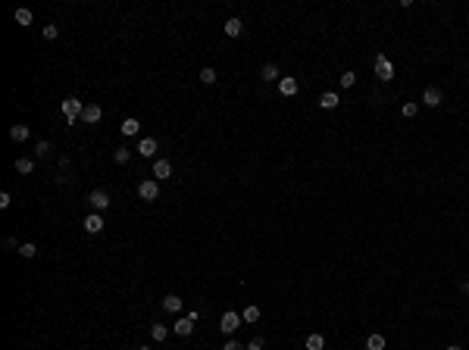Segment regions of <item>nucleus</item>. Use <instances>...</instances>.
I'll list each match as a JSON object with an SVG mask.
<instances>
[{
  "label": "nucleus",
  "instance_id": "nucleus-1",
  "mask_svg": "<svg viewBox=\"0 0 469 350\" xmlns=\"http://www.w3.org/2000/svg\"><path fill=\"white\" fill-rule=\"evenodd\" d=\"M375 75H379L382 81H391V79H394V63L388 59V54H379V56H375Z\"/></svg>",
  "mask_w": 469,
  "mask_h": 350
},
{
  "label": "nucleus",
  "instance_id": "nucleus-2",
  "mask_svg": "<svg viewBox=\"0 0 469 350\" xmlns=\"http://www.w3.org/2000/svg\"><path fill=\"white\" fill-rule=\"evenodd\" d=\"M59 109H63V116L69 119V122H75V119H82L84 104H82V100H75V97H66L63 104H59Z\"/></svg>",
  "mask_w": 469,
  "mask_h": 350
},
{
  "label": "nucleus",
  "instance_id": "nucleus-3",
  "mask_svg": "<svg viewBox=\"0 0 469 350\" xmlns=\"http://www.w3.org/2000/svg\"><path fill=\"white\" fill-rule=\"evenodd\" d=\"M194 322H197V310H191L188 316H182V319L172 325V331H175V335H182V338H188L194 331Z\"/></svg>",
  "mask_w": 469,
  "mask_h": 350
},
{
  "label": "nucleus",
  "instance_id": "nucleus-4",
  "mask_svg": "<svg viewBox=\"0 0 469 350\" xmlns=\"http://www.w3.org/2000/svg\"><path fill=\"white\" fill-rule=\"evenodd\" d=\"M241 322H244L241 316H238L235 310H228V313L222 316V322H219V328H222V335H235V331L241 328Z\"/></svg>",
  "mask_w": 469,
  "mask_h": 350
},
{
  "label": "nucleus",
  "instance_id": "nucleus-5",
  "mask_svg": "<svg viewBox=\"0 0 469 350\" xmlns=\"http://www.w3.org/2000/svg\"><path fill=\"white\" fill-rule=\"evenodd\" d=\"M138 197H141V200H157V197H160V185H157V178H147V182H141V185H138Z\"/></svg>",
  "mask_w": 469,
  "mask_h": 350
},
{
  "label": "nucleus",
  "instance_id": "nucleus-6",
  "mask_svg": "<svg viewBox=\"0 0 469 350\" xmlns=\"http://www.w3.org/2000/svg\"><path fill=\"white\" fill-rule=\"evenodd\" d=\"M82 225H84V232H88V235H100L107 222H104V216H100V213H91V216H84Z\"/></svg>",
  "mask_w": 469,
  "mask_h": 350
},
{
  "label": "nucleus",
  "instance_id": "nucleus-7",
  "mask_svg": "<svg viewBox=\"0 0 469 350\" xmlns=\"http://www.w3.org/2000/svg\"><path fill=\"white\" fill-rule=\"evenodd\" d=\"M100 119H104V109H100L97 104H84V113H82V122L84 125H97Z\"/></svg>",
  "mask_w": 469,
  "mask_h": 350
},
{
  "label": "nucleus",
  "instance_id": "nucleus-8",
  "mask_svg": "<svg viewBox=\"0 0 469 350\" xmlns=\"http://www.w3.org/2000/svg\"><path fill=\"white\" fill-rule=\"evenodd\" d=\"M441 100H444V94H441V88H435V84L422 91V104L425 107H441Z\"/></svg>",
  "mask_w": 469,
  "mask_h": 350
},
{
  "label": "nucleus",
  "instance_id": "nucleus-9",
  "mask_svg": "<svg viewBox=\"0 0 469 350\" xmlns=\"http://www.w3.org/2000/svg\"><path fill=\"white\" fill-rule=\"evenodd\" d=\"M138 153H141L144 160L157 157V138H141V141H138Z\"/></svg>",
  "mask_w": 469,
  "mask_h": 350
},
{
  "label": "nucleus",
  "instance_id": "nucleus-10",
  "mask_svg": "<svg viewBox=\"0 0 469 350\" xmlns=\"http://www.w3.org/2000/svg\"><path fill=\"white\" fill-rule=\"evenodd\" d=\"M169 175H172V163H169V160H153V178L163 182V178H169Z\"/></svg>",
  "mask_w": 469,
  "mask_h": 350
},
{
  "label": "nucleus",
  "instance_id": "nucleus-11",
  "mask_svg": "<svg viewBox=\"0 0 469 350\" xmlns=\"http://www.w3.org/2000/svg\"><path fill=\"white\" fill-rule=\"evenodd\" d=\"M278 91L285 94V97H294V94H297V79H294V75H281Z\"/></svg>",
  "mask_w": 469,
  "mask_h": 350
},
{
  "label": "nucleus",
  "instance_id": "nucleus-12",
  "mask_svg": "<svg viewBox=\"0 0 469 350\" xmlns=\"http://www.w3.org/2000/svg\"><path fill=\"white\" fill-rule=\"evenodd\" d=\"M88 200H91V207L97 210V213L110 207V194H107V191H91V197H88Z\"/></svg>",
  "mask_w": 469,
  "mask_h": 350
},
{
  "label": "nucleus",
  "instance_id": "nucleus-13",
  "mask_svg": "<svg viewBox=\"0 0 469 350\" xmlns=\"http://www.w3.org/2000/svg\"><path fill=\"white\" fill-rule=\"evenodd\" d=\"M241 31H244V22L238 19V16H232V19L225 22V35H228V38H238Z\"/></svg>",
  "mask_w": 469,
  "mask_h": 350
},
{
  "label": "nucleus",
  "instance_id": "nucleus-14",
  "mask_svg": "<svg viewBox=\"0 0 469 350\" xmlns=\"http://www.w3.org/2000/svg\"><path fill=\"white\" fill-rule=\"evenodd\" d=\"M338 104H341V97H338L335 91H326V94L319 97V107H322V109H335Z\"/></svg>",
  "mask_w": 469,
  "mask_h": 350
},
{
  "label": "nucleus",
  "instance_id": "nucleus-15",
  "mask_svg": "<svg viewBox=\"0 0 469 350\" xmlns=\"http://www.w3.org/2000/svg\"><path fill=\"white\" fill-rule=\"evenodd\" d=\"M260 75H263V81H281V72H278V66H276V63H266Z\"/></svg>",
  "mask_w": 469,
  "mask_h": 350
},
{
  "label": "nucleus",
  "instance_id": "nucleus-16",
  "mask_svg": "<svg viewBox=\"0 0 469 350\" xmlns=\"http://www.w3.org/2000/svg\"><path fill=\"white\" fill-rule=\"evenodd\" d=\"M13 166H16V172H19V175H31V169H35V160H28V157H19Z\"/></svg>",
  "mask_w": 469,
  "mask_h": 350
},
{
  "label": "nucleus",
  "instance_id": "nucleus-17",
  "mask_svg": "<svg viewBox=\"0 0 469 350\" xmlns=\"http://www.w3.org/2000/svg\"><path fill=\"white\" fill-rule=\"evenodd\" d=\"M163 310H166V313H178V310H182V297L166 294V297H163Z\"/></svg>",
  "mask_w": 469,
  "mask_h": 350
},
{
  "label": "nucleus",
  "instance_id": "nucleus-18",
  "mask_svg": "<svg viewBox=\"0 0 469 350\" xmlns=\"http://www.w3.org/2000/svg\"><path fill=\"white\" fill-rule=\"evenodd\" d=\"M138 132H141V122H138V119H135V116H132V119H125V122H122V135H129V138H132V135H138Z\"/></svg>",
  "mask_w": 469,
  "mask_h": 350
},
{
  "label": "nucleus",
  "instance_id": "nucleus-19",
  "mask_svg": "<svg viewBox=\"0 0 469 350\" xmlns=\"http://www.w3.org/2000/svg\"><path fill=\"white\" fill-rule=\"evenodd\" d=\"M28 135H31L28 125H13V129H10V138H13V141H25Z\"/></svg>",
  "mask_w": 469,
  "mask_h": 350
},
{
  "label": "nucleus",
  "instance_id": "nucleus-20",
  "mask_svg": "<svg viewBox=\"0 0 469 350\" xmlns=\"http://www.w3.org/2000/svg\"><path fill=\"white\" fill-rule=\"evenodd\" d=\"M366 350H385V338H382V335H369V338H366Z\"/></svg>",
  "mask_w": 469,
  "mask_h": 350
},
{
  "label": "nucleus",
  "instance_id": "nucleus-21",
  "mask_svg": "<svg viewBox=\"0 0 469 350\" xmlns=\"http://www.w3.org/2000/svg\"><path fill=\"white\" fill-rule=\"evenodd\" d=\"M13 16H16V22H19V25H31V19H35V16H31V10H25V6H19Z\"/></svg>",
  "mask_w": 469,
  "mask_h": 350
},
{
  "label": "nucleus",
  "instance_id": "nucleus-22",
  "mask_svg": "<svg viewBox=\"0 0 469 350\" xmlns=\"http://www.w3.org/2000/svg\"><path fill=\"white\" fill-rule=\"evenodd\" d=\"M322 347H326V338H322V335H310V338H306V350H322Z\"/></svg>",
  "mask_w": 469,
  "mask_h": 350
},
{
  "label": "nucleus",
  "instance_id": "nucleus-23",
  "mask_svg": "<svg viewBox=\"0 0 469 350\" xmlns=\"http://www.w3.org/2000/svg\"><path fill=\"white\" fill-rule=\"evenodd\" d=\"M38 253V247L31 244V241H25V244H19V257H25V260H31Z\"/></svg>",
  "mask_w": 469,
  "mask_h": 350
},
{
  "label": "nucleus",
  "instance_id": "nucleus-24",
  "mask_svg": "<svg viewBox=\"0 0 469 350\" xmlns=\"http://www.w3.org/2000/svg\"><path fill=\"white\" fill-rule=\"evenodd\" d=\"M244 322H260V306H244Z\"/></svg>",
  "mask_w": 469,
  "mask_h": 350
},
{
  "label": "nucleus",
  "instance_id": "nucleus-25",
  "mask_svg": "<svg viewBox=\"0 0 469 350\" xmlns=\"http://www.w3.org/2000/svg\"><path fill=\"white\" fill-rule=\"evenodd\" d=\"M400 113H404L407 119H413L416 113H419V104H416V100H407V104H404V107H400Z\"/></svg>",
  "mask_w": 469,
  "mask_h": 350
},
{
  "label": "nucleus",
  "instance_id": "nucleus-26",
  "mask_svg": "<svg viewBox=\"0 0 469 350\" xmlns=\"http://www.w3.org/2000/svg\"><path fill=\"white\" fill-rule=\"evenodd\" d=\"M200 81L203 84H213V81H216V69H213V66H203V69H200Z\"/></svg>",
  "mask_w": 469,
  "mask_h": 350
},
{
  "label": "nucleus",
  "instance_id": "nucleus-27",
  "mask_svg": "<svg viewBox=\"0 0 469 350\" xmlns=\"http://www.w3.org/2000/svg\"><path fill=\"white\" fill-rule=\"evenodd\" d=\"M50 150H54V147H50L47 141H38V144H35V157H38V160H44V157H50Z\"/></svg>",
  "mask_w": 469,
  "mask_h": 350
},
{
  "label": "nucleus",
  "instance_id": "nucleus-28",
  "mask_svg": "<svg viewBox=\"0 0 469 350\" xmlns=\"http://www.w3.org/2000/svg\"><path fill=\"white\" fill-rule=\"evenodd\" d=\"M166 335H169V328H166V325H160V322L150 328V338H153V341H166Z\"/></svg>",
  "mask_w": 469,
  "mask_h": 350
},
{
  "label": "nucleus",
  "instance_id": "nucleus-29",
  "mask_svg": "<svg viewBox=\"0 0 469 350\" xmlns=\"http://www.w3.org/2000/svg\"><path fill=\"white\" fill-rule=\"evenodd\" d=\"M129 157H132V150H129V147H119V150H113V160H116L119 166H122V163H129Z\"/></svg>",
  "mask_w": 469,
  "mask_h": 350
},
{
  "label": "nucleus",
  "instance_id": "nucleus-30",
  "mask_svg": "<svg viewBox=\"0 0 469 350\" xmlns=\"http://www.w3.org/2000/svg\"><path fill=\"white\" fill-rule=\"evenodd\" d=\"M354 84H357V75H354V72H344V75H341V88H354Z\"/></svg>",
  "mask_w": 469,
  "mask_h": 350
},
{
  "label": "nucleus",
  "instance_id": "nucleus-31",
  "mask_svg": "<svg viewBox=\"0 0 469 350\" xmlns=\"http://www.w3.org/2000/svg\"><path fill=\"white\" fill-rule=\"evenodd\" d=\"M56 35H59V28H56V25H44V41H54Z\"/></svg>",
  "mask_w": 469,
  "mask_h": 350
},
{
  "label": "nucleus",
  "instance_id": "nucleus-32",
  "mask_svg": "<svg viewBox=\"0 0 469 350\" xmlns=\"http://www.w3.org/2000/svg\"><path fill=\"white\" fill-rule=\"evenodd\" d=\"M247 350H263V338H250L247 341Z\"/></svg>",
  "mask_w": 469,
  "mask_h": 350
},
{
  "label": "nucleus",
  "instance_id": "nucleus-33",
  "mask_svg": "<svg viewBox=\"0 0 469 350\" xmlns=\"http://www.w3.org/2000/svg\"><path fill=\"white\" fill-rule=\"evenodd\" d=\"M10 203H13V197H10V191H3V194H0V210H6V207H10Z\"/></svg>",
  "mask_w": 469,
  "mask_h": 350
},
{
  "label": "nucleus",
  "instance_id": "nucleus-34",
  "mask_svg": "<svg viewBox=\"0 0 469 350\" xmlns=\"http://www.w3.org/2000/svg\"><path fill=\"white\" fill-rule=\"evenodd\" d=\"M222 350H244V344H241V341H225Z\"/></svg>",
  "mask_w": 469,
  "mask_h": 350
},
{
  "label": "nucleus",
  "instance_id": "nucleus-35",
  "mask_svg": "<svg viewBox=\"0 0 469 350\" xmlns=\"http://www.w3.org/2000/svg\"><path fill=\"white\" fill-rule=\"evenodd\" d=\"M460 291H463V294H469V281H463V285H460Z\"/></svg>",
  "mask_w": 469,
  "mask_h": 350
},
{
  "label": "nucleus",
  "instance_id": "nucleus-36",
  "mask_svg": "<svg viewBox=\"0 0 469 350\" xmlns=\"http://www.w3.org/2000/svg\"><path fill=\"white\" fill-rule=\"evenodd\" d=\"M447 350H460V347H457V344H454V347H447Z\"/></svg>",
  "mask_w": 469,
  "mask_h": 350
},
{
  "label": "nucleus",
  "instance_id": "nucleus-37",
  "mask_svg": "<svg viewBox=\"0 0 469 350\" xmlns=\"http://www.w3.org/2000/svg\"><path fill=\"white\" fill-rule=\"evenodd\" d=\"M141 350H150V347H141Z\"/></svg>",
  "mask_w": 469,
  "mask_h": 350
}]
</instances>
